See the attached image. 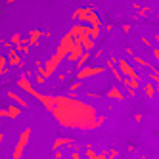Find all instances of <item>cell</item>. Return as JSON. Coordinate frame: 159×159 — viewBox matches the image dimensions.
<instances>
[{
    "label": "cell",
    "instance_id": "obj_9",
    "mask_svg": "<svg viewBox=\"0 0 159 159\" xmlns=\"http://www.w3.org/2000/svg\"><path fill=\"white\" fill-rule=\"evenodd\" d=\"M153 39H155V40H159V35H155V37H153Z\"/></svg>",
    "mask_w": 159,
    "mask_h": 159
},
{
    "label": "cell",
    "instance_id": "obj_5",
    "mask_svg": "<svg viewBox=\"0 0 159 159\" xmlns=\"http://www.w3.org/2000/svg\"><path fill=\"white\" fill-rule=\"evenodd\" d=\"M134 61H136V63H140V65H144V67H150V69H152V67H153V65H152L150 61H146V60H142L140 56H134Z\"/></svg>",
    "mask_w": 159,
    "mask_h": 159
},
{
    "label": "cell",
    "instance_id": "obj_7",
    "mask_svg": "<svg viewBox=\"0 0 159 159\" xmlns=\"http://www.w3.org/2000/svg\"><path fill=\"white\" fill-rule=\"evenodd\" d=\"M153 58L159 61V48H153Z\"/></svg>",
    "mask_w": 159,
    "mask_h": 159
},
{
    "label": "cell",
    "instance_id": "obj_10",
    "mask_svg": "<svg viewBox=\"0 0 159 159\" xmlns=\"http://www.w3.org/2000/svg\"><path fill=\"white\" fill-rule=\"evenodd\" d=\"M140 159H144V157H140Z\"/></svg>",
    "mask_w": 159,
    "mask_h": 159
},
{
    "label": "cell",
    "instance_id": "obj_1",
    "mask_svg": "<svg viewBox=\"0 0 159 159\" xmlns=\"http://www.w3.org/2000/svg\"><path fill=\"white\" fill-rule=\"evenodd\" d=\"M119 67H121V71L127 75V79H130V81H138V73H136V69H132V67L125 61V60H119Z\"/></svg>",
    "mask_w": 159,
    "mask_h": 159
},
{
    "label": "cell",
    "instance_id": "obj_3",
    "mask_svg": "<svg viewBox=\"0 0 159 159\" xmlns=\"http://www.w3.org/2000/svg\"><path fill=\"white\" fill-rule=\"evenodd\" d=\"M144 92H146V96H150V98H152V96L155 94V84L148 81V83L144 84Z\"/></svg>",
    "mask_w": 159,
    "mask_h": 159
},
{
    "label": "cell",
    "instance_id": "obj_2",
    "mask_svg": "<svg viewBox=\"0 0 159 159\" xmlns=\"http://www.w3.org/2000/svg\"><path fill=\"white\" fill-rule=\"evenodd\" d=\"M125 84L129 86V92H130V94L136 92V88H140V83H138V81H130V79H125Z\"/></svg>",
    "mask_w": 159,
    "mask_h": 159
},
{
    "label": "cell",
    "instance_id": "obj_6",
    "mask_svg": "<svg viewBox=\"0 0 159 159\" xmlns=\"http://www.w3.org/2000/svg\"><path fill=\"white\" fill-rule=\"evenodd\" d=\"M96 73H102V69H84L81 73V77H90V75H96Z\"/></svg>",
    "mask_w": 159,
    "mask_h": 159
},
{
    "label": "cell",
    "instance_id": "obj_4",
    "mask_svg": "<svg viewBox=\"0 0 159 159\" xmlns=\"http://www.w3.org/2000/svg\"><path fill=\"white\" fill-rule=\"evenodd\" d=\"M109 98H117V100H123V94H121V90L119 88H111L109 92H107Z\"/></svg>",
    "mask_w": 159,
    "mask_h": 159
},
{
    "label": "cell",
    "instance_id": "obj_8",
    "mask_svg": "<svg viewBox=\"0 0 159 159\" xmlns=\"http://www.w3.org/2000/svg\"><path fill=\"white\" fill-rule=\"evenodd\" d=\"M155 90H157V92H159V81L155 83Z\"/></svg>",
    "mask_w": 159,
    "mask_h": 159
}]
</instances>
